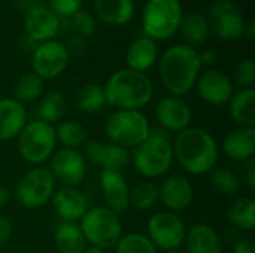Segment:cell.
<instances>
[{"label": "cell", "mask_w": 255, "mask_h": 253, "mask_svg": "<svg viewBox=\"0 0 255 253\" xmlns=\"http://www.w3.org/2000/svg\"><path fill=\"white\" fill-rule=\"evenodd\" d=\"M173 160L193 176L211 173L218 164V145L214 136L200 127H187L179 131L172 143Z\"/></svg>", "instance_id": "1"}, {"label": "cell", "mask_w": 255, "mask_h": 253, "mask_svg": "<svg viewBox=\"0 0 255 253\" xmlns=\"http://www.w3.org/2000/svg\"><path fill=\"white\" fill-rule=\"evenodd\" d=\"M200 70L199 52L184 43L170 46L160 58V79L170 95L175 97H184L194 88Z\"/></svg>", "instance_id": "2"}, {"label": "cell", "mask_w": 255, "mask_h": 253, "mask_svg": "<svg viewBox=\"0 0 255 253\" xmlns=\"http://www.w3.org/2000/svg\"><path fill=\"white\" fill-rule=\"evenodd\" d=\"M106 103L115 110H140L154 97V85L146 73L121 69L112 73L103 85Z\"/></svg>", "instance_id": "3"}, {"label": "cell", "mask_w": 255, "mask_h": 253, "mask_svg": "<svg viewBox=\"0 0 255 253\" xmlns=\"http://www.w3.org/2000/svg\"><path fill=\"white\" fill-rule=\"evenodd\" d=\"M130 163L145 179L164 176L173 163V148L169 133L164 130H151L149 137L139 146L133 148Z\"/></svg>", "instance_id": "4"}, {"label": "cell", "mask_w": 255, "mask_h": 253, "mask_svg": "<svg viewBox=\"0 0 255 253\" xmlns=\"http://www.w3.org/2000/svg\"><path fill=\"white\" fill-rule=\"evenodd\" d=\"M151 125L140 110H114L105 121V134L109 142L121 148H136L149 137Z\"/></svg>", "instance_id": "5"}, {"label": "cell", "mask_w": 255, "mask_h": 253, "mask_svg": "<svg viewBox=\"0 0 255 253\" xmlns=\"http://www.w3.org/2000/svg\"><path fill=\"white\" fill-rule=\"evenodd\" d=\"M79 228L87 243L103 251L115 248L123 236V222L120 215L114 213L106 206L88 209L79 221Z\"/></svg>", "instance_id": "6"}, {"label": "cell", "mask_w": 255, "mask_h": 253, "mask_svg": "<svg viewBox=\"0 0 255 253\" xmlns=\"http://www.w3.org/2000/svg\"><path fill=\"white\" fill-rule=\"evenodd\" d=\"M18 152L22 160L31 166H40L48 161L57 148L55 127L40 119L27 122L16 137Z\"/></svg>", "instance_id": "7"}, {"label": "cell", "mask_w": 255, "mask_h": 253, "mask_svg": "<svg viewBox=\"0 0 255 253\" xmlns=\"http://www.w3.org/2000/svg\"><path fill=\"white\" fill-rule=\"evenodd\" d=\"M182 16L179 0H148L142 12V27L154 42L167 40L178 31Z\"/></svg>", "instance_id": "8"}, {"label": "cell", "mask_w": 255, "mask_h": 253, "mask_svg": "<svg viewBox=\"0 0 255 253\" xmlns=\"http://www.w3.org/2000/svg\"><path fill=\"white\" fill-rule=\"evenodd\" d=\"M55 179L48 167L36 166L28 170L15 185L16 201L24 209L43 207L55 192Z\"/></svg>", "instance_id": "9"}, {"label": "cell", "mask_w": 255, "mask_h": 253, "mask_svg": "<svg viewBox=\"0 0 255 253\" xmlns=\"http://www.w3.org/2000/svg\"><path fill=\"white\" fill-rule=\"evenodd\" d=\"M187 227L184 219L173 212L154 213L146 224V237L157 249L164 252L176 251L184 245Z\"/></svg>", "instance_id": "10"}, {"label": "cell", "mask_w": 255, "mask_h": 253, "mask_svg": "<svg viewBox=\"0 0 255 253\" xmlns=\"http://www.w3.org/2000/svg\"><path fill=\"white\" fill-rule=\"evenodd\" d=\"M206 21L215 36L223 40L239 39L245 30L244 15L230 0H215L209 7Z\"/></svg>", "instance_id": "11"}, {"label": "cell", "mask_w": 255, "mask_h": 253, "mask_svg": "<svg viewBox=\"0 0 255 253\" xmlns=\"http://www.w3.org/2000/svg\"><path fill=\"white\" fill-rule=\"evenodd\" d=\"M70 52L67 46L58 40L42 42L36 46L31 55L33 73L43 81L58 78L67 67Z\"/></svg>", "instance_id": "12"}, {"label": "cell", "mask_w": 255, "mask_h": 253, "mask_svg": "<svg viewBox=\"0 0 255 253\" xmlns=\"http://www.w3.org/2000/svg\"><path fill=\"white\" fill-rule=\"evenodd\" d=\"M48 169L51 170L55 182L63 183V186L76 188L82 183L87 173L85 157L78 149L61 148L52 154L51 166Z\"/></svg>", "instance_id": "13"}, {"label": "cell", "mask_w": 255, "mask_h": 253, "mask_svg": "<svg viewBox=\"0 0 255 253\" xmlns=\"http://www.w3.org/2000/svg\"><path fill=\"white\" fill-rule=\"evenodd\" d=\"M199 97L212 106H223L230 101L232 95L235 94L233 82L229 75L221 70H206L199 75L196 85Z\"/></svg>", "instance_id": "14"}, {"label": "cell", "mask_w": 255, "mask_h": 253, "mask_svg": "<svg viewBox=\"0 0 255 253\" xmlns=\"http://www.w3.org/2000/svg\"><path fill=\"white\" fill-rule=\"evenodd\" d=\"M60 18L43 4H33L25 10L24 30L27 36L34 42H48L60 31Z\"/></svg>", "instance_id": "15"}, {"label": "cell", "mask_w": 255, "mask_h": 253, "mask_svg": "<svg viewBox=\"0 0 255 253\" xmlns=\"http://www.w3.org/2000/svg\"><path fill=\"white\" fill-rule=\"evenodd\" d=\"M155 119L166 133H179L190 127L191 107L182 97L167 95L155 107Z\"/></svg>", "instance_id": "16"}, {"label": "cell", "mask_w": 255, "mask_h": 253, "mask_svg": "<svg viewBox=\"0 0 255 253\" xmlns=\"http://www.w3.org/2000/svg\"><path fill=\"white\" fill-rule=\"evenodd\" d=\"M85 157L102 170L123 171L130 164V152L112 142L87 140L84 145Z\"/></svg>", "instance_id": "17"}, {"label": "cell", "mask_w": 255, "mask_h": 253, "mask_svg": "<svg viewBox=\"0 0 255 253\" xmlns=\"http://www.w3.org/2000/svg\"><path fill=\"white\" fill-rule=\"evenodd\" d=\"M158 197L163 206L173 213L187 210L194 201V188L193 183L179 174L169 176L163 180L158 188Z\"/></svg>", "instance_id": "18"}, {"label": "cell", "mask_w": 255, "mask_h": 253, "mask_svg": "<svg viewBox=\"0 0 255 253\" xmlns=\"http://www.w3.org/2000/svg\"><path fill=\"white\" fill-rule=\"evenodd\" d=\"M100 188L103 194L105 204L109 210L117 215L126 213L128 206V185L123 171L117 170H102L100 171Z\"/></svg>", "instance_id": "19"}, {"label": "cell", "mask_w": 255, "mask_h": 253, "mask_svg": "<svg viewBox=\"0 0 255 253\" xmlns=\"http://www.w3.org/2000/svg\"><path fill=\"white\" fill-rule=\"evenodd\" d=\"M52 206L63 222L78 224L88 210V200L78 188L63 186L52 195Z\"/></svg>", "instance_id": "20"}, {"label": "cell", "mask_w": 255, "mask_h": 253, "mask_svg": "<svg viewBox=\"0 0 255 253\" xmlns=\"http://www.w3.org/2000/svg\"><path fill=\"white\" fill-rule=\"evenodd\" d=\"M27 124V109L13 97L0 98V142L16 139Z\"/></svg>", "instance_id": "21"}, {"label": "cell", "mask_w": 255, "mask_h": 253, "mask_svg": "<svg viewBox=\"0 0 255 253\" xmlns=\"http://www.w3.org/2000/svg\"><path fill=\"white\" fill-rule=\"evenodd\" d=\"M223 152L232 161L245 163L255 154V128L238 127L227 133L223 140Z\"/></svg>", "instance_id": "22"}, {"label": "cell", "mask_w": 255, "mask_h": 253, "mask_svg": "<svg viewBox=\"0 0 255 253\" xmlns=\"http://www.w3.org/2000/svg\"><path fill=\"white\" fill-rule=\"evenodd\" d=\"M184 245L187 253H224L220 234L208 224H197L187 230Z\"/></svg>", "instance_id": "23"}, {"label": "cell", "mask_w": 255, "mask_h": 253, "mask_svg": "<svg viewBox=\"0 0 255 253\" xmlns=\"http://www.w3.org/2000/svg\"><path fill=\"white\" fill-rule=\"evenodd\" d=\"M158 58L157 43L149 37H139L133 40L126 52V61L128 69L134 72H148Z\"/></svg>", "instance_id": "24"}, {"label": "cell", "mask_w": 255, "mask_h": 253, "mask_svg": "<svg viewBox=\"0 0 255 253\" xmlns=\"http://www.w3.org/2000/svg\"><path fill=\"white\" fill-rule=\"evenodd\" d=\"M94 10L102 22L124 25L134 15V3L133 0H94Z\"/></svg>", "instance_id": "25"}, {"label": "cell", "mask_w": 255, "mask_h": 253, "mask_svg": "<svg viewBox=\"0 0 255 253\" xmlns=\"http://www.w3.org/2000/svg\"><path fill=\"white\" fill-rule=\"evenodd\" d=\"M230 116L239 127L255 128V91L254 88L241 89L229 101Z\"/></svg>", "instance_id": "26"}, {"label": "cell", "mask_w": 255, "mask_h": 253, "mask_svg": "<svg viewBox=\"0 0 255 253\" xmlns=\"http://www.w3.org/2000/svg\"><path fill=\"white\" fill-rule=\"evenodd\" d=\"M178 31L182 40L185 42L184 45L191 46V48L203 45L209 36V25H208L206 16L199 12H193V13L182 16Z\"/></svg>", "instance_id": "27"}, {"label": "cell", "mask_w": 255, "mask_h": 253, "mask_svg": "<svg viewBox=\"0 0 255 253\" xmlns=\"http://www.w3.org/2000/svg\"><path fill=\"white\" fill-rule=\"evenodd\" d=\"M54 245L58 253H84L88 243L78 224L61 222L54 233Z\"/></svg>", "instance_id": "28"}, {"label": "cell", "mask_w": 255, "mask_h": 253, "mask_svg": "<svg viewBox=\"0 0 255 253\" xmlns=\"http://www.w3.org/2000/svg\"><path fill=\"white\" fill-rule=\"evenodd\" d=\"M75 107L82 113H94L106 104L103 86L96 84H85L76 89L73 95Z\"/></svg>", "instance_id": "29"}, {"label": "cell", "mask_w": 255, "mask_h": 253, "mask_svg": "<svg viewBox=\"0 0 255 253\" xmlns=\"http://www.w3.org/2000/svg\"><path fill=\"white\" fill-rule=\"evenodd\" d=\"M66 110H67V101L60 91H49L43 94L37 107L39 119L51 125L60 122L64 118Z\"/></svg>", "instance_id": "30"}, {"label": "cell", "mask_w": 255, "mask_h": 253, "mask_svg": "<svg viewBox=\"0 0 255 253\" xmlns=\"http://www.w3.org/2000/svg\"><path fill=\"white\" fill-rule=\"evenodd\" d=\"M229 222L242 231H253L255 227V201L253 198L244 197L232 203L227 210Z\"/></svg>", "instance_id": "31"}, {"label": "cell", "mask_w": 255, "mask_h": 253, "mask_svg": "<svg viewBox=\"0 0 255 253\" xmlns=\"http://www.w3.org/2000/svg\"><path fill=\"white\" fill-rule=\"evenodd\" d=\"M45 81L39 78L36 73H24L15 82L13 86V98L19 103H33L43 95Z\"/></svg>", "instance_id": "32"}, {"label": "cell", "mask_w": 255, "mask_h": 253, "mask_svg": "<svg viewBox=\"0 0 255 253\" xmlns=\"http://www.w3.org/2000/svg\"><path fill=\"white\" fill-rule=\"evenodd\" d=\"M158 201V188L149 180L139 182L128 191V206L134 210L146 212L152 209Z\"/></svg>", "instance_id": "33"}, {"label": "cell", "mask_w": 255, "mask_h": 253, "mask_svg": "<svg viewBox=\"0 0 255 253\" xmlns=\"http://www.w3.org/2000/svg\"><path fill=\"white\" fill-rule=\"evenodd\" d=\"M57 143L60 142L63 148L67 149H78L85 145L87 142V130L82 124L70 119V121H60L58 127L55 128Z\"/></svg>", "instance_id": "34"}, {"label": "cell", "mask_w": 255, "mask_h": 253, "mask_svg": "<svg viewBox=\"0 0 255 253\" xmlns=\"http://www.w3.org/2000/svg\"><path fill=\"white\" fill-rule=\"evenodd\" d=\"M209 179H211V185L212 188L226 197H233L239 192L241 189V180L236 176L235 171H232L230 169L226 167H215L211 173H209Z\"/></svg>", "instance_id": "35"}, {"label": "cell", "mask_w": 255, "mask_h": 253, "mask_svg": "<svg viewBox=\"0 0 255 253\" xmlns=\"http://www.w3.org/2000/svg\"><path fill=\"white\" fill-rule=\"evenodd\" d=\"M115 253H157V248L142 233L123 234L115 246Z\"/></svg>", "instance_id": "36"}, {"label": "cell", "mask_w": 255, "mask_h": 253, "mask_svg": "<svg viewBox=\"0 0 255 253\" xmlns=\"http://www.w3.org/2000/svg\"><path fill=\"white\" fill-rule=\"evenodd\" d=\"M233 84L242 89L253 88L255 82V63L253 60H242L233 69Z\"/></svg>", "instance_id": "37"}, {"label": "cell", "mask_w": 255, "mask_h": 253, "mask_svg": "<svg viewBox=\"0 0 255 253\" xmlns=\"http://www.w3.org/2000/svg\"><path fill=\"white\" fill-rule=\"evenodd\" d=\"M72 25L82 36H93L96 31V18L87 10H78L72 15Z\"/></svg>", "instance_id": "38"}, {"label": "cell", "mask_w": 255, "mask_h": 253, "mask_svg": "<svg viewBox=\"0 0 255 253\" xmlns=\"http://www.w3.org/2000/svg\"><path fill=\"white\" fill-rule=\"evenodd\" d=\"M46 3L57 16H72L82 6V0H46Z\"/></svg>", "instance_id": "39"}, {"label": "cell", "mask_w": 255, "mask_h": 253, "mask_svg": "<svg viewBox=\"0 0 255 253\" xmlns=\"http://www.w3.org/2000/svg\"><path fill=\"white\" fill-rule=\"evenodd\" d=\"M12 236V222L7 216L0 215V248L4 246Z\"/></svg>", "instance_id": "40"}, {"label": "cell", "mask_w": 255, "mask_h": 253, "mask_svg": "<svg viewBox=\"0 0 255 253\" xmlns=\"http://www.w3.org/2000/svg\"><path fill=\"white\" fill-rule=\"evenodd\" d=\"M247 164V170H245V174H244V180L247 183V186L250 188V191H255V163L254 160H248L245 161Z\"/></svg>", "instance_id": "41"}, {"label": "cell", "mask_w": 255, "mask_h": 253, "mask_svg": "<svg viewBox=\"0 0 255 253\" xmlns=\"http://www.w3.org/2000/svg\"><path fill=\"white\" fill-rule=\"evenodd\" d=\"M233 253H255V243L251 239H241L235 243Z\"/></svg>", "instance_id": "42"}, {"label": "cell", "mask_w": 255, "mask_h": 253, "mask_svg": "<svg viewBox=\"0 0 255 253\" xmlns=\"http://www.w3.org/2000/svg\"><path fill=\"white\" fill-rule=\"evenodd\" d=\"M199 57H200V63L202 66H212L215 61H217V52L214 49H205L202 52H199Z\"/></svg>", "instance_id": "43"}, {"label": "cell", "mask_w": 255, "mask_h": 253, "mask_svg": "<svg viewBox=\"0 0 255 253\" xmlns=\"http://www.w3.org/2000/svg\"><path fill=\"white\" fill-rule=\"evenodd\" d=\"M9 201H10V192L4 186H0V209L6 207Z\"/></svg>", "instance_id": "44"}, {"label": "cell", "mask_w": 255, "mask_h": 253, "mask_svg": "<svg viewBox=\"0 0 255 253\" xmlns=\"http://www.w3.org/2000/svg\"><path fill=\"white\" fill-rule=\"evenodd\" d=\"M244 34L248 37V40H250V42H253V40H254L255 39V22L254 21H251V22L248 24V27L245 25Z\"/></svg>", "instance_id": "45"}, {"label": "cell", "mask_w": 255, "mask_h": 253, "mask_svg": "<svg viewBox=\"0 0 255 253\" xmlns=\"http://www.w3.org/2000/svg\"><path fill=\"white\" fill-rule=\"evenodd\" d=\"M84 253H106L103 249L96 248V246H87V249L84 251Z\"/></svg>", "instance_id": "46"}, {"label": "cell", "mask_w": 255, "mask_h": 253, "mask_svg": "<svg viewBox=\"0 0 255 253\" xmlns=\"http://www.w3.org/2000/svg\"><path fill=\"white\" fill-rule=\"evenodd\" d=\"M164 253H184V252H181L179 249H176V251H167V252H164Z\"/></svg>", "instance_id": "47"}]
</instances>
